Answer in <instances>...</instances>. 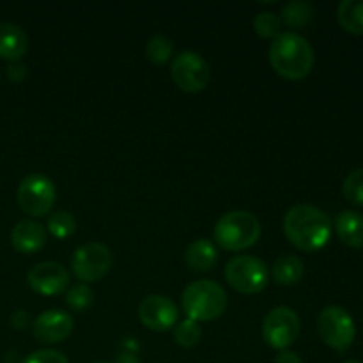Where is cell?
Listing matches in <instances>:
<instances>
[{
  "label": "cell",
  "instance_id": "6da1fadb",
  "mask_svg": "<svg viewBox=\"0 0 363 363\" xmlns=\"http://www.w3.org/2000/svg\"><path fill=\"white\" fill-rule=\"evenodd\" d=\"M332 220L323 209L296 204L284 216V233L289 243L301 252H318L332 238Z\"/></svg>",
  "mask_w": 363,
  "mask_h": 363
},
{
  "label": "cell",
  "instance_id": "7a4b0ae2",
  "mask_svg": "<svg viewBox=\"0 0 363 363\" xmlns=\"http://www.w3.org/2000/svg\"><path fill=\"white\" fill-rule=\"evenodd\" d=\"M269 64L286 80H303L314 67V48L303 35L282 32L269 46Z\"/></svg>",
  "mask_w": 363,
  "mask_h": 363
},
{
  "label": "cell",
  "instance_id": "3957f363",
  "mask_svg": "<svg viewBox=\"0 0 363 363\" xmlns=\"http://www.w3.org/2000/svg\"><path fill=\"white\" fill-rule=\"evenodd\" d=\"M216 245L227 252H240L254 247L261 238V223L257 216L245 209L222 215L213 230Z\"/></svg>",
  "mask_w": 363,
  "mask_h": 363
},
{
  "label": "cell",
  "instance_id": "277c9868",
  "mask_svg": "<svg viewBox=\"0 0 363 363\" xmlns=\"http://www.w3.org/2000/svg\"><path fill=\"white\" fill-rule=\"evenodd\" d=\"M181 307L191 321H213L225 312L227 293L215 280H197L183 291Z\"/></svg>",
  "mask_w": 363,
  "mask_h": 363
},
{
  "label": "cell",
  "instance_id": "5b68a950",
  "mask_svg": "<svg viewBox=\"0 0 363 363\" xmlns=\"http://www.w3.org/2000/svg\"><path fill=\"white\" fill-rule=\"evenodd\" d=\"M225 280L241 294H257L266 289L269 268L262 259L254 255H238L225 264Z\"/></svg>",
  "mask_w": 363,
  "mask_h": 363
},
{
  "label": "cell",
  "instance_id": "8992f818",
  "mask_svg": "<svg viewBox=\"0 0 363 363\" xmlns=\"http://www.w3.org/2000/svg\"><path fill=\"white\" fill-rule=\"evenodd\" d=\"M318 332L323 342L339 353L350 350L357 339L354 319L351 318L346 308L339 307V305H330L319 312Z\"/></svg>",
  "mask_w": 363,
  "mask_h": 363
},
{
  "label": "cell",
  "instance_id": "52a82bcc",
  "mask_svg": "<svg viewBox=\"0 0 363 363\" xmlns=\"http://www.w3.org/2000/svg\"><path fill=\"white\" fill-rule=\"evenodd\" d=\"M55 184L43 174H30L23 177L16 191V201L21 211L34 218L48 215L55 204Z\"/></svg>",
  "mask_w": 363,
  "mask_h": 363
},
{
  "label": "cell",
  "instance_id": "ba28073f",
  "mask_svg": "<svg viewBox=\"0 0 363 363\" xmlns=\"http://www.w3.org/2000/svg\"><path fill=\"white\" fill-rule=\"evenodd\" d=\"M113 255L106 245L91 241L74 250L71 257V272L82 284L101 280L112 269Z\"/></svg>",
  "mask_w": 363,
  "mask_h": 363
},
{
  "label": "cell",
  "instance_id": "9c48e42d",
  "mask_svg": "<svg viewBox=\"0 0 363 363\" xmlns=\"http://www.w3.org/2000/svg\"><path fill=\"white\" fill-rule=\"evenodd\" d=\"M170 77L181 91L195 94V92L204 91L209 85L211 69L204 57L186 50L174 57L172 64H170Z\"/></svg>",
  "mask_w": 363,
  "mask_h": 363
},
{
  "label": "cell",
  "instance_id": "30bf717a",
  "mask_svg": "<svg viewBox=\"0 0 363 363\" xmlns=\"http://www.w3.org/2000/svg\"><path fill=\"white\" fill-rule=\"evenodd\" d=\"M301 321L291 307H275L262 323V339L269 347L284 351L300 335Z\"/></svg>",
  "mask_w": 363,
  "mask_h": 363
},
{
  "label": "cell",
  "instance_id": "8fae6325",
  "mask_svg": "<svg viewBox=\"0 0 363 363\" xmlns=\"http://www.w3.org/2000/svg\"><path fill=\"white\" fill-rule=\"evenodd\" d=\"M138 319L152 332H167L179 323V308L163 294H149L138 303Z\"/></svg>",
  "mask_w": 363,
  "mask_h": 363
},
{
  "label": "cell",
  "instance_id": "7c38bea8",
  "mask_svg": "<svg viewBox=\"0 0 363 363\" xmlns=\"http://www.w3.org/2000/svg\"><path fill=\"white\" fill-rule=\"evenodd\" d=\"M69 272L60 262L46 261L32 266L27 273V284L34 293L57 296L69 289Z\"/></svg>",
  "mask_w": 363,
  "mask_h": 363
},
{
  "label": "cell",
  "instance_id": "4fadbf2b",
  "mask_svg": "<svg viewBox=\"0 0 363 363\" xmlns=\"http://www.w3.org/2000/svg\"><path fill=\"white\" fill-rule=\"evenodd\" d=\"M74 321L67 312L53 308L43 312L32 323V333L41 344H60L71 335Z\"/></svg>",
  "mask_w": 363,
  "mask_h": 363
},
{
  "label": "cell",
  "instance_id": "5bb4252c",
  "mask_svg": "<svg viewBox=\"0 0 363 363\" xmlns=\"http://www.w3.org/2000/svg\"><path fill=\"white\" fill-rule=\"evenodd\" d=\"M48 240L45 227L35 220H21L11 230V245L16 252L25 255L38 254L43 250Z\"/></svg>",
  "mask_w": 363,
  "mask_h": 363
},
{
  "label": "cell",
  "instance_id": "9a60e30c",
  "mask_svg": "<svg viewBox=\"0 0 363 363\" xmlns=\"http://www.w3.org/2000/svg\"><path fill=\"white\" fill-rule=\"evenodd\" d=\"M28 48V38L23 28L11 21L0 23V57L16 62L25 55Z\"/></svg>",
  "mask_w": 363,
  "mask_h": 363
},
{
  "label": "cell",
  "instance_id": "2e32d148",
  "mask_svg": "<svg viewBox=\"0 0 363 363\" xmlns=\"http://www.w3.org/2000/svg\"><path fill=\"white\" fill-rule=\"evenodd\" d=\"M184 262L191 272H209L218 262V248L215 247L213 241L206 240V238L191 241L184 252Z\"/></svg>",
  "mask_w": 363,
  "mask_h": 363
},
{
  "label": "cell",
  "instance_id": "e0dca14e",
  "mask_svg": "<svg viewBox=\"0 0 363 363\" xmlns=\"http://www.w3.org/2000/svg\"><path fill=\"white\" fill-rule=\"evenodd\" d=\"M335 230L339 240L351 248H363V215L346 209L335 218Z\"/></svg>",
  "mask_w": 363,
  "mask_h": 363
},
{
  "label": "cell",
  "instance_id": "ac0fdd59",
  "mask_svg": "<svg viewBox=\"0 0 363 363\" xmlns=\"http://www.w3.org/2000/svg\"><path fill=\"white\" fill-rule=\"evenodd\" d=\"M303 273H305L303 261L293 254L280 255L272 268L273 280H275V284H279V286L282 287L296 286V284L303 279Z\"/></svg>",
  "mask_w": 363,
  "mask_h": 363
},
{
  "label": "cell",
  "instance_id": "d6986e66",
  "mask_svg": "<svg viewBox=\"0 0 363 363\" xmlns=\"http://www.w3.org/2000/svg\"><path fill=\"white\" fill-rule=\"evenodd\" d=\"M315 16V9L305 0H291L280 9V21L289 28H305Z\"/></svg>",
  "mask_w": 363,
  "mask_h": 363
},
{
  "label": "cell",
  "instance_id": "ffe728a7",
  "mask_svg": "<svg viewBox=\"0 0 363 363\" xmlns=\"http://www.w3.org/2000/svg\"><path fill=\"white\" fill-rule=\"evenodd\" d=\"M340 27L354 35H363V0H344L337 7Z\"/></svg>",
  "mask_w": 363,
  "mask_h": 363
},
{
  "label": "cell",
  "instance_id": "44dd1931",
  "mask_svg": "<svg viewBox=\"0 0 363 363\" xmlns=\"http://www.w3.org/2000/svg\"><path fill=\"white\" fill-rule=\"evenodd\" d=\"M46 233L52 234L55 240H67L77 233V220L69 211H53L48 216V223H46Z\"/></svg>",
  "mask_w": 363,
  "mask_h": 363
},
{
  "label": "cell",
  "instance_id": "7402d4cb",
  "mask_svg": "<svg viewBox=\"0 0 363 363\" xmlns=\"http://www.w3.org/2000/svg\"><path fill=\"white\" fill-rule=\"evenodd\" d=\"M145 55L152 64H167L174 57V43L167 35H152L145 46Z\"/></svg>",
  "mask_w": 363,
  "mask_h": 363
},
{
  "label": "cell",
  "instance_id": "603a6c76",
  "mask_svg": "<svg viewBox=\"0 0 363 363\" xmlns=\"http://www.w3.org/2000/svg\"><path fill=\"white\" fill-rule=\"evenodd\" d=\"M202 339V328L199 323L191 321V319H183L174 326V340L179 347L184 350H191L197 346Z\"/></svg>",
  "mask_w": 363,
  "mask_h": 363
},
{
  "label": "cell",
  "instance_id": "cb8c5ba5",
  "mask_svg": "<svg viewBox=\"0 0 363 363\" xmlns=\"http://www.w3.org/2000/svg\"><path fill=\"white\" fill-rule=\"evenodd\" d=\"M254 30L262 39H275L282 34V21L279 14L272 11H262L254 18Z\"/></svg>",
  "mask_w": 363,
  "mask_h": 363
},
{
  "label": "cell",
  "instance_id": "d4e9b609",
  "mask_svg": "<svg viewBox=\"0 0 363 363\" xmlns=\"http://www.w3.org/2000/svg\"><path fill=\"white\" fill-rule=\"evenodd\" d=\"M94 301V291L87 286V284H77V286H71L66 291V305L71 311L84 312Z\"/></svg>",
  "mask_w": 363,
  "mask_h": 363
},
{
  "label": "cell",
  "instance_id": "484cf974",
  "mask_svg": "<svg viewBox=\"0 0 363 363\" xmlns=\"http://www.w3.org/2000/svg\"><path fill=\"white\" fill-rule=\"evenodd\" d=\"M342 194L351 204L363 206V169H357L347 174L342 184Z\"/></svg>",
  "mask_w": 363,
  "mask_h": 363
},
{
  "label": "cell",
  "instance_id": "4316f807",
  "mask_svg": "<svg viewBox=\"0 0 363 363\" xmlns=\"http://www.w3.org/2000/svg\"><path fill=\"white\" fill-rule=\"evenodd\" d=\"M21 363H69L60 351L55 350H39L28 354Z\"/></svg>",
  "mask_w": 363,
  "mask_h": 363
},
{
  "label": "cell",
  "instance_id": "83f0119b",
  "mask_svg": "<svg viewBox=\"0 0 363 363\" xmlns=\"http://www.w3.org/2000/svg\"><path fill=\"white\" fill-rule=\"evenodd\" d=\"M9 323L14 330H20L21 332V330H25L30 326V315H28L27 311L20 308V311L13 312V315L9 318Z\"/></svg>",
  "mask_w": 363,
  "mask_h": 363
},
{
  "label": "cell",
  "instance_id": "f1b7e54d",
  "mask_svg": "<svg viewBox=\"0 0 363 363\" xmlns=\"http://www.w3.org/2000/svg\"><path fill=\"white\" fill-rule=\"evenodd\" d=\"M6 74L11 82L18 84V82H21L25 77H27V67H25L20 60H16V62H11L9 66H7Z\"/></svg>",
  "mask_w": 363,
  "mask_h": 363
},
{
  "label": "cell",
  "instance_id": "f546056e",
  "mask_svg": "<svg viewBox=\"0 0 363 363\" xmlns=\"http://www.w3.org/2000/svg\"><path fill=\"white\" fill-rule=\"evenodd\" d=\"M275 363H303V362H301L300 354H298L296 351L284 350V351H279V354L275 357Z\"/></svg>",
  "mask_w": 363,
  "mask_h": 363
},
{
  "label": "cell",
  "instance_id": "4dcf8cb0",
  "mask_svg": "<svg viewBox=\"0 0 363 363\" xmlns=\"http://www.w3.org/2000/svg\"><path fill=\"white\" fill-rule=\"evenodd\" d=\"M113 363H140V360H138L137 354L131 353V351H124V353H121L119 357H117V360Z\"/></svg>",
  "mask_w": 363,
  "mask_h": 363
},
{
  "label": "cell",
  "instance_id": "1f68e13d",
  "mask_svg": "<svg viewBox=\"0 0 363 363\" xmlns=\"http://www.w3.org/2000/svg\"><path fill=\"white\" fill-rule=\"evenodd\" d=\"M344 363H362V362H358V360H350V362H344Z\"/></svg>",
  "mask_w": 363,
  "mask_h": 363
},
{
  "label": "cell",
  "instance_id": "d6a6232c",
  "mask_svg": "<svg viewBox=\"0 0 363 363\" xmlns=\"http://www.w3.org/2000/svg\"><path fill=\"white\" fill-rule=\"evenodd\" d=\"M99 363H108V362H99Z\"/></svg>",
  "mask_w": 363,
  "mask_h": 363
}]
</instances>
